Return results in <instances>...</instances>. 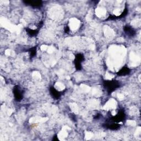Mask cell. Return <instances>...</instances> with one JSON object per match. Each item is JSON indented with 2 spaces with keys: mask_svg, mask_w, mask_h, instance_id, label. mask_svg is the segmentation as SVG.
<instances>
[{
  "mask_svg": "<svg viewBox=\"0 0 141 141\" xmlns=\"http://www.w3.org/2000/svg\"><path fill=\"white\" fill-rule=\"evenodd\" d=\"M130 72V70L128 68L125 67L123 68H122L121 70L119 72H118V76H126L127 74H128Z\"/></svg>",
  "mask_w": 141,
  "mask_h": 141,
  "instance_id": "obj_7",
  "label": "cell"
},
{
  "mask_svg": "<svg viewBox=\"0 0 141 141\" xmlns=\"http://www.w3.org/2000/svg\"><path fill=\"white\" fill-rule=\"evenodd\" d=\"M50 94L54 98L56 99H58L60 97V93L57 90L55 89L54 87H51L50 89Z\"/></svg>",
  "mask_w": 141,
  "mask_h": 141,
  "instance_id": "obj_6",
  "label": "cell"
},
{
  "mask_svg": "<svg viewBox=\"0 0 141 141\" xmlns=\"http://www.w3.org/2000/svg\"><path fill=\"white\" fill-rule=\"evenodd\" d=\"M27 30L28 34L30 36H35L38 33V30H32L30 29H27Z\"/></svg>",
  "mask_w": 141,
  "mask_h": 141,
  "instance_id": "obj_8",
  "label": "cell"
},
{
  "mask_svg": "<svg viewBox=\"0 0 141 141\" xmlns=\"http://www.w3.org/2000/svg\"><path fill=\"white\" fill-rule=\"evenodd\" d=\"M13 94L14 96V98L17 101L21 100L23 98V94L22 93V92L19 89V88L18 86H15L13 89Z\"/></svg>",
  "mask_w": 141,
  "mask_h": 141,
  "instance_id": "obj_2",
  "label": "cell"
},
{
  "mask_svg": "<svg viewBox=\"0 0 141 141\" xmlns=\"http://www.w3.org/2000/svg\"><path fill=\"white\" fill-rule=\"evenodd\" d=\"M83 60H84V57H83V56L82 54H78L77 55H76L75 61L82 63V61Z\"/></svg>",
  "mask_w": 141,
  "mask_h": 141,
  "instance_id": "obj_9",
  "label": "cell"
},
{
  "mask_svg": "<svg viewBox=\"0 0 141 141\" xmlns=\"http://www.w3.org/2000/svg\"><path fill=\"white\" fill-rule=\"evenodd\" d=\"M104 85L109 93H111L120 87V83L117 80H106L104 82Z\"/></svg>",
  "mask_w": 141,
  "mask_h": 141,
  "instance_id": "obj_1",
  "label": "cell"
},
{
  "mask_svg": "<svg viewBox=\"0 0 141 141\" xmlns=\"http://www.w3.org/2000/svg\"><path fill=\"white\" fill-rule=\"evenodd\" d=\"M26 5H29L32 7H41L42 6V1H24Z\"/></svg>",
  "mask_w": 141,
  "mask_h": 141,
  "instance_id": "obj_4",
  "label": "cell"
},
{
  "mask_svg": "<svg viewBox=\"0 0 141 141\" xmlns=\"http://www.w3.org/2000/svg\"><path fill=\"white\" fill-rule=\"evenodd\" d=\"M36 48H34V49H32L30 50V56L31 57H34V56L36 54Z\"/></svg>",
  "mask_w": 141,
  "mask_h": 141,
  "instance_id": "obj_11",
  "label": "cell"
},
{
  "mask_svg": "<svg viewBox=\"0 0 141 141\" xmlns=\"http://www.w3.org/2000/svg\"><path fill=\"white\" fill-rule=\"evenodd\" d=\"M119 127H120V126L118 123H113V124H111V125H109L107 126V127L111 129V130H117V129H118L119 128Z\"/></svg>",
  "mask_w": 141,
  "mask_h": 141,
  "instance_id": "obj_10",
  "label": "cell"
},
{
  "mask_svg": "<svg viewBox=\"0 0 141 141\" xmlns=\"http://www.w3.org/2000/svg\"><path fill=\"white\" fill-rule=\"evenodd\" d=\"M124 31L125 32L126 34L130 37H133L136 34V32L135 30L133 29L132 27L128 26H126L124 27Z\"/></svg>",
  "mask_w": 141,
  "mask_h": 141,
  "instance_id": "obj_5",
  "label": "cell"
},
{
  "mask_svg": "<svg viewBox=\"0 0 141 141\" xmlns=\"http://www.w3.org/2000/svg\"><path fill=\"white\" fill-rule=\"evenodd\" d=\"M125 118V115L124 112L123 111H120L118 114L112 118V120H113L114 122H119L123 121Z\"/></svg>",
  "mask_w": 141,
  "mask_h": 141,
  "instance_id": "obj_3",
  "label": "cell"
}]
</instances>
